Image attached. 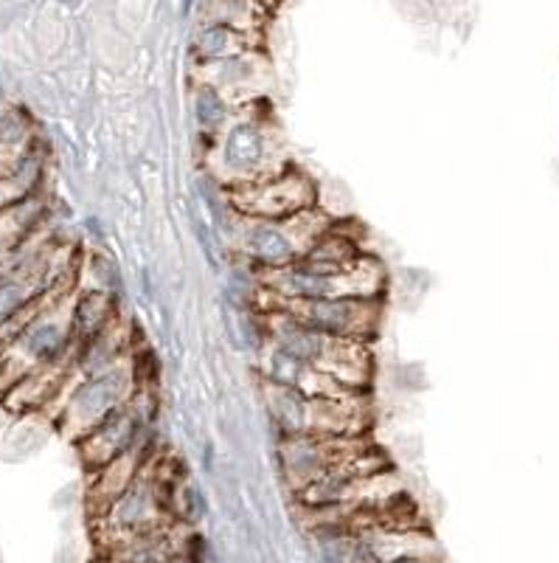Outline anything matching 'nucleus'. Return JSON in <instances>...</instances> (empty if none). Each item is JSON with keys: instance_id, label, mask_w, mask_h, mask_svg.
Instances as JSON below:
<instances>
[{"instance_id": "1", "label": "nucleus", "mask_w": 559, "mask_h": 563, "mask_svg": "<svg viewBox=\"0 0 559 563\" xmlns=\"http://www.w3.org/2000/svg\"><path fill=\"white\" fill-rule=\"evenodd\" d=\"M340 229L344 223L337 220L299 263L256 271V288L284 299H382L388 290L385 265Z\"/></svg>"}, {"instance_id": "2", "label": "nucleus", "mask_w": 559, "mask_h": 563, "mask_svg": "<svg viewBox=\"0 0 559 563\" xmlns=\"http://www.w3.org/2000/svg\"><path fill=\"white\" fill-rule=\"evenodd\" d=\"M77 274L59 282L57 288L45 296L37 313L20 327V333L12 339L7 355L0 361V395L32 372L77 361V341H74Z\"/></svg>"}, {"instance_id": "3", "label": "nucleus", "mask_w": 559, "mask_h": 563, "mask_svg": "<svg viewBox=\"0 0 559 563\" xmlns=\"http://www.w3.org/2000/svg\"><path fill=\"white\" fill-rule=\"evenodd\" d=\"M261 341L276 350L304 361L312 369L324 372L326 378L337 380L357 395H369L374 384V352L366 341L335 339L299 324L279 310H259Z\"/></svg>"}, {"instance_id": "4", "label": "nucleus", "mask_w": 559, "mask_h": 563, "mask_svg": "<svg viewBox=\"0 0 559 563\" xmlns=\"http://www.w3.org/2000/svg\"><path fill=\"white\" fill-rule=\"evenodd\" d=\"M205 147L209 169L223 192L259 184L290 167L284 161V135L261 115L228 122L214 139L205 141Z\"/></svg>"}, {"instance_id": "5", "label": "nucleus", "mask_w": 559, "mask_h": 563, "mask_svg": "<svg viewBox=\"0 0 559 563\" xmlns=\"http://www.w3.org/2000/svg\"><path fill=\"white\" fill-rule=\"evenodd\" d=\"M261 400L279 437H369V395L304 397L261 378Z\"/></svg>"}, {"instance_id": "6", "label": "nucleus", "mask_w": 559, "mask_h": 563, "mask_svg": "<svg viewBox=\"0 0 559 563\" xmlns=\"http://www.w3.org/2000/svg\"><path fill=\"white\" fill-rule=\"evenodd\" d=\"M279 465L293 496L332 474H380L391 467L371 437H281Z\"/></svg>"}, {"instance_id": "7", "label": "nucleus", "mask_w": 559, "mask_h": 563, "mask_svg": "<svg viewBox=\"0 0 559 563\" xmlns=\"http://www.w3.org/2000/svg\"><path fill=\"white\" fill-rule=\"evenodd\" d=\"M337 225L329 211L306 209L290 218H239L236 214L234 240L245 260L256 265V271L284 268L304 260L321 240Z\"/></svg>"}, {"instance_id": "8", "label": "nucleus", "mask_w": 559, "mask_h": 563, "mask_svg": "<svg viewBox=\"0 0 559 563\" xmlns=\"http://www.w3.org/2000/svg\"><path fill=\"white\" fill-rule=\"evenodd\" d=\"M141 389L138 361L133 355L102 372L77 378L59 395V411H54L59 434L79 442L99 429L110 415L127 406Z\"/></svg>"}, {"instance_id": "9", "label": "nucleus", "mask_w": 559, "mask_h": 563, "mask_svg": "<svg viewBox=\"0 0 559 563\" xmlns=\"http://www.w3.org/2000/svg\"><path fill=\"white\" fill-rule=\"evenodd\" d=\"M175 512L166 501L164 490L155 476V465L141 467L138 476L121 493L119 499L110 501L99 516L93 519L96 538L104 547V552H113L119 547L130 544L135 538L149 536L155 530L172 525Z\"/></svg>"}, {"instance_id": "10", "label": "nucleus", "mask_w": 559, "mask_h": 563, "mask_svg": "<svg viewBox=\"0 0 559 563\" xmlns=\"http://www.w3.org/2000/svg\"><path fill=\"white\" fill-rule=\"evenodd\" d=\"M256 310H279L310 330L366 344H374L385 316L382 299H284L265 290H259Z\"/></svg>"}, {"instance_id": "11", "label": "nucleus", "mask_w": 559, "mask_h": 563, "mask_svg": "<svg viewBox=\"0 0 559 563\" xmlns=\"http://www.w3.org/2000/svg\"><path fill=\"white\" fill-rule=\"evenodd\" d=\"M225 198H228V206L239 218L273 220L315 209L318 206V186H315V180L304 169L290 164L284 173L273 175V178L239 186V189H228Z\"/></svg>"}, {"instance_id": "12", "label": "nucleus", "mask_w": 559, "mask_h": 563, "mask_svg": "<svg viewBox=\"0 0 559 563\" xmlns=\"http://www.w3.org/2000/svg\"><path fill=\"white\" fill-rule=\"evenodd\" d=\"M141 404H144V389H138V395L127 406H121L99 429L77 442L79 460L88 474H96L119 456L147 445V411Z\"/></svg>"}, {"instance_id": "13", "label": "nucleus", "mask_w": 559, "mask_h": 563, "mask_svg": "<svg viewBox=\"0 0 559 563\" xmlns=\"http://www.w3.org/2000/svg\"><path fill=\"white\" fill-rule=\"evenodd\" d=\"M48 220V200L43 192L0 209V256L23 249L43 231Z\"/></svg>"}, {"instance_id": "14", "label": "nucleus", "mask_w": 559, "mask_h": 563, "mask_svg": "<svg viewBox=\"0 0 559 563\" xmlns=\"http://www.w3.org/2000/svg\"><path fill=\"white\" fill-rule=\"evenodd\" d=\"M45 178V150L43 144H34L29 153L20 155L12 167L0 173V209L20 203V200L32 198L43 192Z\"/></svg>"}, {"instance_id": "15", "label": "nucleus", "mask_w": 559, "mask_h": 563, "mask_svg": "<svg viewBox=\"0 0 559 563\" xmlns=\"http://www.w3.org/2000/svg\"><path fill=\"white\" fill-rule=\"evenodd\" d=\"M32 115L18 104L0 102V173L9 169L14 161L37 144Z\"/></svg>"}, {"instance_id": "16", "label": "nucleus", "mask_w": 559, "mask_h": 563, "mask_svg": "<svg viewBox=\"0 0 559 563\" xmlns=\"http://www.w3.org/2000/svg\"><path fill=\"white\" fill-rule=\"evenodd\" d=\"M250 45V40L245 37L236 29L223 26V23H209V26L200 32L198 43H194V52L200 59H209V63H220V59H234L239 54H245V48Z\"/></svg>"}, {"instance_id": "17", "label": "nucleus", "mask_w": 559, "mask_h": 563, "mask_svg": "<svg viewBox=\"0 0 559 563\" xmlns=\"http://www.w3.org/2000/svg\"><path fill=\"white\" fill-rule=\"evenodd\" d=\"M194 115H198L203 139H214V135L231 122V108L228 102H225L223 90L211 88V85H200L198 97H194Z\"/></svg>"}, {"instance_id": "18", "label": "nucleus", "mask_w": 559, "mask_h": 563, "mask_svg": "<svg viewBox=\"0 0 559 563\" xmlns=\"http://www.w3.org/2000/svg\"><path fill=\"white\" fill-rule=\"evenodd\" d=\"M385 563H436L433 558H425V555H402V558H391V561Z\"/></svg>"}]
</instances>
